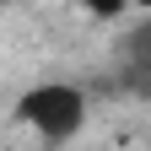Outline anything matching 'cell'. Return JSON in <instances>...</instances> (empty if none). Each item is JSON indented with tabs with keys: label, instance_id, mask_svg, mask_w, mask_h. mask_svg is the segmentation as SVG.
<instances>
[{
	"label": "cell",
	"instance_id": "cell-1",
	"mask_svg": "<svg viewBox=\"0 0 151 151\" xmlns=\"http://www.w3.org/2000/svg\"><path fill=\"white\" fill-rule=\"evenodd\" d=\"M16 113H22V124H32L43 140H70V135H81V124H86V97L76 86H65V81H49V86L22 92Z\"/></svg>",
	"mask_w": 151,
	"mask_h": 151
},
{
	"label": "cell",
	"instance_id": "cell-2",
	"mask_svg": "<svg viewBox=\"0 0 151 151\" xmlns=\"http://www.w3.org/2000/svg\"><path fill=\"white\" fill-rule=\"evenodd\" d=\"M86 6H92V11H97V16H113V11H119V6H124V0H86Z\"/></svg>",
	"mask_w": 151,
	"mask_h": 151
}]
</instances>
